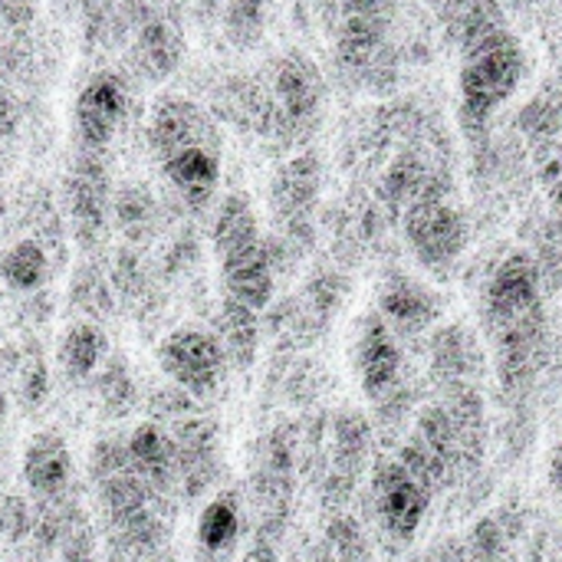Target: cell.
<instances>
[{"label":"cell","mask_w":562,"mask_h":562,"mask_svg":"<svg viewBox=\"0 0 562 562\" xmlns=\"http://www.w3.org/2000/svg\"><path fill=\"white\" fill-rule=\"evenodd\" d=\"M527 72V56L520 40L510 30H501L477 46L461 53L458 95H461V125L468 135L487 128L494 112L510 102Z\"/></svg>","instance_id":"6da1fadb"},{"label":"cell","mask_w":562,"mask_h":562,"mask_svg":"<svg viewBox=\"0 0 562 562\" xmlns=\"http://www.w3.org/2000/svg\"><path fill=\"white\" fill-rule=\"evenodd\" d=\"M263 86L267 99V132L280 142H296L310 125H316L323 102H326V82L319 66L306 53H283L270 63V76Z\"/></svg>","instance_id":"7a4b0ae2"},{"label":"cell","mask_w":562,"mask_h":562,"mask_svg":"<svg viewBox=\"0 0 562 562\" xmlns=\"http://www.w3.org/2000/svg\"><path fill=\"white\" fill-rule=\"evenodd\" d=\"M158 369L181 389L188 398H211L227 372V352L214 333L198 326H181L168 333L155 349Z\"/></svg>","instance_id":"3957f363"},{"label":"cell","mask_w":562,"mask_h":562,"mask_svg":"<svg viewBox=\"0 0 562 562\" xmlns=\"http://www.w3.org/2000/svg\"><path fill=\"white\" fill-rule=\"evenodd\" d=\"M402 227H405V240H408L412 254L428 270L451 267L461 257V250L468 247V221H464L461 207H454L448 201V191L415 201L402 214Z\"/></svg>","instance_id":"277c9868"},{"label":"cell","mask_w":562,"mask_h":562,"mask_svg":"<svg viewBox=\"0 0 562 562\" xmlns=\"http://www.w3.org/2000/svg\"><path fill=\"white\" fill-rule=\"evenodd\" d=\"M431 491L398 461L385 458L372 471V510L379 517V527L398 540L408 543L418 537L428 510H431Z\"/></svg>","instance_id":"5b68a950"},{"label":"cell","mask_w":562,"mask_h":562,"mask_svg":"<svg viewBox=\"0 0 562 562\" xmlns=\"http://www.w3.org/2000/svg\"><path fill=\"white\" fill-rule=\"evenodd\" d=\"M128 115V86L115 72H99L76 92L72 102V138L79 151L102 155L109 142L119 135Z\"/></svg>","instance_id":"8992f818"},{"label":"cell","mask_w":562,"mask_h":562,"mask_svg":"<svg viewBox=\"0 0 562 562\" xmlns=\"http://www.w3.org/2000/svg\"><path fill=\"white\" fill-rule=\"evenodd\" d=\"M319 188H323V165L313 151L293 155L273 175L270 207H273L286 240L296 247H300V240L310 244V237H313V211L319 204Z\"/></svg>","instance_id":"52a82bcc"},{"label":"cell","mask_w":562,"mask_h":562,"mask_svg":"<svg viewBox=\"0 0 562 562\" xmlns=\"http://www.w3.org/2000/svg\"><path fill=\"white\" fill-rule=\"evenodd\" d=\"M148 148L155 155V161L184 151V148H221V128L211 119V112L204 105H198L188 95H161L151 105L148 115Z\"/></svg>","instance_id":"ba28073f"},{"label":"cell","mask_w":562,"mask_h":562,"mask_svg":"<svg viewBox=\"0 0 562 562\" xmlns=\"http://www.w3.org/2000/svg\"><path fill=\"white\" fill-rule=\"evenodd\" d=\"M484 310L491 329L510 326L524 316H533L543 310L540 300V263L530 254H510L501 260V267L487 280Z\"/></svg>","instance_id":"9c48e42d"},{"label":"cell","mask_w":562,"mask_h":562,"mask_svg":"<svg viewBox=\"0 0 562 562\" xmlns=\"http://www.w3.org/2000/svg\"><path fill=\"white\" fill-rule=\"evenodd\" d=\"M352 362L359 385L372 402H382L395 385H402V346L379 313L362 316L352 342Z\"/></svg>","instance_id":"30bf717a"},{"label":"cell","mask_w":562,"mask_h":562,"mask_svg":"<svg viewBox=\"0 0 562 562\" xmlns=\"http://www.w3.org/2000/svg\"><path fill=\"white\" fill-rule=\"evenodd\" d=\"M221 263V280H224V296L260 313L273 300L277 286V260L273 247L267 240H257L244 250H234L217 260Z\"/></svg>","instance_id":"8fae6325"},{"label":"cell","mask_w":562,"mask_h":562,"mask_svg":"<svg viewBox=\"0 0 562 562\" xmlns=\"http://www.w3.org/2000/svg\"><path fill=\"white\" fill-rule=\"evenodd\" d=\"M369 448H372V425L359 412H339L333 422V471L323 484L326 487L323 497L339 510L356 491V481L369 461Z\"/></svg>","instance_id":"7c38bea8"},{"label":"cell","mask_w":562,"mask_h":562,"mask_svg":"<svg viewBox=\"0 0 562 562\" xmlns=\"http://www.w3.org/2000/svg\"><path fill=\"white\" fill-rule=\"evenodd\" d=\"M445 300L435 293L428 283L408 277V273H392L382 290H379V316L395 329V333H422L431 329L441 319Z\"/></svg>","instance_id":"4fadbf2b"},{"label":"cell","mask_w":562,"mask_h":562,"mask_svg":"<svg viewBox=\"0 0 562 562\" xmlns=\"http://www.w3.org/2000/svg\"><path fill=\"white\" fill-rule=\"evenodd\" d=\"M165 181L181 194V201L194 211L207 207L217 184H221V148L201 145V148H184L158 161Z\"/></svg>","instance_id":"5bb4252c"},{"label":"cell","mask_w":562,"mask_h":562,"mask_svg":"<svg viewBox=\"0 0 562 562\" xmlns=\"http://www.w3.org/2000/svg\"><path fill=\"white\" fill-rule=\"evenodd\" d=\"M125 461L155 491H168L181 477L178 445L158 425H142L138 431H132V438L125 445Z\"/></svg>","instance_id":"9a60e30c"},{"label":"cell","mask_w":562,"mask_h":562,"mask_svg":"<svg viewBox=\"0 0 562 562\" xmlns=\"http://www.w3.org/2000/svg\"><path fill=\"white\" fill-rule=\"evenodd\" d=\"M389 20L385 16H342L336 36V59L342 72H372L385 56Z\"/></svg>","instance_id":"2e32d148"},{"label":"cell","mask_w":562,"mask_h":562,"mask_svg":"<svg viewBox=\"0 0 562 562\" xmlns=\"http://www.w3.org/2000/svg\"><path fill=\"white\" fill-rule=\"evenodd\" d=\"M69 214L82 240H92L105 224V171L95 155L82 151L76 175L69 178Z\"/></svg>","instance_id":"e0dca14e"},{"label":"cell","mask_w":562,"mask_h":562,"mask_svg":"<svg viewBox=\"0 0 562 562\" xmlns=\"http://www.w3.org/2000/svg\"><path fill=\"white\" fill-rule=\"evenodd\" d=\"M23 484L36 494H56L69 474H72V458L69 448L59 435L53 431H40L30 438L26 451H23V464H20Z\"/></svg>","instance_id":"ac0fdd59"},{"label":"cell","mask_w":562,"mask_h":562,"mask_svg":"<svg viewBox=\"0 0 562 562\" xmlns=\"http://www.w3.org/2000/svg\"><path fill=\"white\" fill-rule=\"evenodd\" d=\"M181 59V36L161 16H142V30L132 46V63L145 79H165Z\"/></svg>","instance_id":"d6986e66"},{"label":"cell","mask_w":562,"mask_h":562,"mask_svg":"<svg viewBox=\"0 0 562 562\" xmlns=\"http://www.w3.org/2000/svg\"><path fill=\"white\" fill-rule=\"evenodd\" d=\"M263 240L260 234V221L254 214V204L247 194H227L214 214V227H211V244H214V254L217 260L234 254V250H244L250 244Z\"/></svg>","instance_id":"ffe728a7"},{"label":"cell","mask_w":562,"mask_h":562,"mask_svg":"<svg viewBox=\"0 0 562 562\" xmlns=\"http://www.w3.org/2000/svg\"><path fill=\"white\" fill-rule=\"evenodd\" d=\"M217 339H221V346H224V352H227V362H234L237 369L254 366L257 346H260V323H257V313L224 296L221 313H217Z\"/></svg>","instance_id":"44dd1931"},{"label":"cell","mask_w":562,"mask_h":562,"mask_svg":"<svg viewBox=\"0 0 562 562\" xmlns=\"http://www.w3.org/2000/svg\"><path fill=\"white\" fill-rule=\"evenodd\" d=\"M431 369L438 372V379L461 385L468 382V375H474L477 369V342L464 326H445L435 333L431 342Z\"/></svg>","instance_id":"7402d4cb"},{"label":"cell","mask_w":562,"mask_h":562,"mask_svg":"<svg viewBox=\"0 0 562 562\" xmlns=\"http://www.w3.org/2000/svg\"><path fill=\"white\" fill-rule=\"evenodd\" d=\"M451 30H454V40L464 49L477 46L481 40L507 30L504 26V13L494 0H454L451 7Z\"/></svg>","instance_id":"603a6c76"},{"label":"cell","mask_w":562,"mask_h":562,"mask_svg":"<svg viewBox=\"0 0 562 562\" xmlns=\"http://www.w3.org/2000/svg\"><path fill=\"white\" fill-rule=\"evenodd\" d=\"M240 533V504L234 494H217L198 520V540L207 553H224L237 543Z\"/></svg>","instance_id":"cb8c5ba5"},{"label":"cell","mask_w":562,"mask_h":562,"mask_svg":"<svg viewBox=\"0 0 562 562\" xmlns=\"http://www.w3.org/2000/svg\"><path fill=\"white\" fill-rule=\"evenodd\" d=\"M59 359L63 369L72 379H86L99 369V362L105 359V333L95 323H79L66 333L63 346H59Z\"/></svg>","instance_id":"d4e9b609"},{"label":"cell","mask_w":562,"mask_h":562,"mask_svg":"<svg viewBox=\"0 0 562 562\" xmlns=\"http://www.w3.org/2000/svg\"><path fill=\"white\" fill-rule=\"evenodd\" d=\"M0 277L13 286V290H33L46 280V250L33 240H20L13 244L3 257H0Z\"/></svg>","instance_id":"484cf974"},{"label":"cell","mask_w":562,"mask_h":562,"mask_svg":"<svg viewBox=\"0 0 562 562\" xmlns=\"http://www.w3.org/2000/svg\"><path fill=\"white\" fill-rule=\"evenodd\" d=\"M326 547L333 550V557L339 562H366V557H369V547H366V537H362L359 524L352 517H346V514L329 524Z\"/></svg>","instance_id":"4316f807"},{"label":"cell","mask_w":562,"mask_h":562,"mask_svg":"<svg viewBox=\"0 0 562 562\" xmlns=\"http://www.w3.org/2000/svg\"><path fill=\"white\" fill-rule=\"evenodd\" d=\"M562 125V105L560 99H550V95H540L533 99L524 112H520V128L537 138V142H547L560 132Z\"/></svg>","instance_id":"83f0119b"},{"label":"cell","mask_w":562,"mask_h":562,"mask_svg":"<svg viewBox=\"0 0 562 562\" xmlns=\"http://www.w3.org/2000/svg\"><path fill=\"white\" fill-rule=\"evenodd\" d=\"M468 562H507V533L494 517H484L471 533V560Z\"/></svg>","instance_id":"f1b7e54d"},{"label":"cell","mask_w":562,"mask_h":562,"mask_svg":"<svg viewBox=\"0 0 562 562\" xmlns=\"http://www.w3.org/2000/svg\"><path fill=\"white\" fill-rule=\"evenodd\" d=\"M260 20H263V0H234L231 3L227 26H231V36H237L240 43H247L260 33V26H263Z\"/></svg>","instance_id":"f546056e"},{"label":"cell","mask_w":562,"mask_h":562,"mask_svg":"<svg viewBox=\"0 0 562 562\" xmlns=\"http://www.w3.org/2000/svg\"><path fill=\"white\" fill-rule=\"evenodd\" d=\"M398 0H342V16H392Z\"/></svg>","instance_id":"4dcf8cb0"},{"label":"cell","mask_w":562,"mask_h":562,"mask_svg":"<svg viewBox=\"0 0 562 562\" xmlns=\"http://www.w3.org/2000/svg\"><path fill=\"white\" fill-rule=\"evenodd\" d=\"M547 474H550V487H553V491L562 497V445H557V451L550 454V468H547Z\"/></svg>","instance_id":"1f68e13d"},{"label":"cell","mask_w":562,"mask_h":562,"mask_svg":"<svg viewBox=\"0 0 562 562\" xmlns=\"http://www.w3.org/2000/svg\"><path fill=\"white\" fill-rule=\"evenodd\" d=\"M306 562H336V557H333V550H329V547L323 543V547H316V550L310 553V560H306Z\"/></svg>","instance_id":"d6a6232c"},{"label":"cell","mask_w":562,"mask_h":562,"mask_svg":"<svg viewBox=\"0 0 562 562\" xmlns=\"http://www.w3.org/2000/svg\"><path fill=\"white\" fill-rule=\"evenodd\" d=\"M550 194H553V204H557V211H560V221H562V181L550 184Z\"/></svg>","instance_id":"836d02e7"},{"label":"cell","mask_w":562,"mask_h":562,"mask_svg":"<svg viewBox=\"0 0 562 562\" xmlns=\"http://www.w3.org/2000/svg\"><path fill=\"white\" fill-rule=\"evenodd\" d=\"M0 412H3V395H0Z\"/></svg>","instance_id":"e575fe53"}]
</instances>
